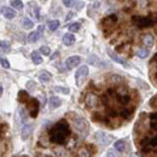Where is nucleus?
<instances>
[{
    "label": "nucleus",
    "mask_w": 157,
    "mask_h": 157,
    "mask_svg": "<svg viewBox=\"0 0 157 157\" xmlns=\"http://www.w3.org/2000/svg\"><path fill=\"white\" fill-rule=\"evenodd\" d=\"M72 17H73V15H72V13H68V15H67V20L72 19Z\"/></svg>",
    "instance_id": "45"
},
{
    "label": "nucleus",
    "mask_w": 157,
    "mask_h": 157,
    "mask_svg": "<svg viewBox=\"0 0 157 157\" xmlns=\"http://www.w3.org/2000/svg\"><path fill=\"white\" fill-rule=\"evenodd\" d=\"M155 43V37L151 36V34H145V36L143 37V45L147 46V47H152Z\"/></svg>",
    "instance_id": "16"
},
{
    "label": "nucleus",
    "mask_w": 157,
    "mask_h": 157,
    "mask_svg": "<svg viewBox=\"0 0 157 157\" xmlns=\"http://www.w3.org/2000/svg\"><path fill=\"white\" fill-rule=\"evenodd\" d=\"M155 99H156V97L151 98V106H152V107H153V106H156V101H155Z\"/></svg>",
    "instance_id": "42"
},
{
    "label": "nucleus",
    "mask_w": 157,
    "mask_h": 157,
    "mask_svg": "<svg viewBox=\"0 0 157 157\" xmlns=\"http://www.w3.org/2000/svg\"><path fill=\"white\" fill-rule=\"evenodd\" d=\"M41 54L49 56V55L51 54V49H50L49 46H42V47H41Z\"/></svg>",
    "instance_id": "32"
},
{
    "label": "nucleus",
    "mask_w": 157,
    "mask_h": 157,
    "mask_svg": "<svg viewBox=\"0 0 157 157\" xmlns=\"http://www.w3.org/2000/svg\"><path fill=\"white\" fill-rule=\"evenodd\" d=\"M41 103H45V94H41Z\"/></svg>",
    "instance_id": "43"
},
{
    "label": "nucleus",
    "mask_w": 157,
    "mask_h": 157,
    "mask_svg": "<svg viewBox=\"0 0 157 157\" xmlns=\"http://www.w3.org/2000/svg\"><path fill=\"white\" fill-rule=\"evenodd\" d=\"M0 64H2L4 68H7V69H8V68H11V64H9V62H8L7 59H4V58L0 59Z\"/></svg>",
    "instance_id": "34"
},
{
    "label": "nucleus",
    "mask_w": 157,
    "mask_h": 157,
    "mask_svg": "<svg viewBox=\"0 0 157 157\" xmlns=\"http://www.w3.org/2000/svg\"><path fill=\"white\" fill-rule=\"evenodd\" d=\"M39 36H41V34H39L38 32H32L28 36V42L29 43H34V42H37L38 41V38H39Z\"/></svg>",
    "instance_id": "24"
},
{
    "label": "nucleus",
    "mask_w": 157,
    "mask_h": 157,
    "mask_svg": "<svg viewBox=\"0 0 157 157\" xmlns=\"http://www.w3.org/2000/svg\"><path fill=\"white\" fill-rule=\"evenodd\" d=\"M94 139L96 141L101 143L102 145H107V144H110L113 140H114V136L110 134H106V132H102V131H98V132L94 134Z\"/></svg>",
    "instance_id": "3"
},
{
    "label": "nucleus",
    "mask_w": 157,
    "mask_h": 157,
    "mask_svg": "<svg viewBox=\"0 0 157 157\" xmlns=\"http://www.w3.org/2000/svg\"><path fill=\"white\" fill-rule=\"evenodd\" d=\"M89 63L92 65H96V67H101V65H103V67H106L107 63H105L102 62V60H98V58L96 55H90V58H89Z\"/></svg>",
    "instance_id": "14"
},
{
    "label": "nucleus",
    "mask_w": 157,
    "mask_h": 157,
    "mask_svg": "<svg viewBox=\"0 0 157 157\" xmlns=\"http://www.w3.org/2000/svg\"><path fill=\"white\" fill-rule=\"evenodd\" d=\"M80 63H81V58H80V56L73 55V56H69V58L65 60V67H67L68 69H71L73 67H77Z\"/></svg>",
    "instance_id": "7"
},
{
    "label": "nucleus",
    "mask_w": 157,
    "mask_h": 157,
    "mask_svg": "<svg viewBox=\"0 0 157 157\" xmlns=\"http://www.w3.org/2000/svg\"><path fill=\"white\" fill-rule=\"evenodd\" d=\"M26 107L29 110V114L32 118H36L39 111V105L36 98H28L26 99Z\"/></svg>",
    "instance_id": "4"
},
{
    "label": "nucleus",
    "mask_w": 157,
    "mask_h": 157,
    "mask_svg": "<svg viewBox=\"0 0 157 157\" xmlns=\"http://www.w3.org/2000/svg\"><path fill=\"white\" fill-rule=\"evenodd\" d=\"M72 117H73L72 124H73V127L76 128V131H78V132H85V130H86L85 120L82 119L81 117H77V115H75V114H72Z\"/></svg>",
    "instance_id": "6"
},
{
    "label": "nucleus",
    "mask_w": 157,
    "mask_h": 157,
    "mask_svg": "<svg viewBox=\"0 0 157 157\" xmlns=\"http://www.w3.org/2000/svg\"><path fill=\"white\" fill-rule=\"evenodd\" d=\"M106 156H107V157H119V152H118L115 148H111V149L107 151Z\"/></svg>",
    "instance_id": "31"
},
{
    "label": "nucleus",
    "mask_w": 157,
    "mask_h": 157,
    "mask_svg": "<svg viewBox=\"0 0 157 157\" xmlns=\"http://www.w3.org/2000/svg\"><path fill=\"white\" fill-rule=\"evenodd\" d=\"M76 4V9H81L82 7H84V3L80 2V3H75Z\"/></svg>",
    "instance_id": "40"
},
{
    "label": "nucleus",
    "mask_w": 157,
    "mask_h": 157,
    "mask_svg": "<svg viewBox=\"0 0 157 157\" xmlns=\"http://www.w3.org/2000/svg\"><path fill=\"white\" fill-rule=\"evenodd\" d=\"M26 88H28L29 90H34L37 88V85H36V82H33V81H29L28 84H26Z\"/></svg>",
    "instance_id": "36"
},
{
    "label": "nucleus",
    "mask_w": 157,
    "mask_h": 157,
    "mask_svg": "<svg viewBox=\"0 0 157 157\" xmlns=\"http://www.w3.org/2000/svg\"><path fill=\"white\" fill-rule=\"evenodd\" d=\"M98 7H99V2H94V3H93V7H92V11L89 9V15H90V13H93L94 11H97Z\"/></svg>",
    "instance_id": "37"
},
{
    "label": "nucleus",
    "mask_w": 157,
    "mask_h": 157,
    "mask_svg": "<svg viewBox=\"0 0 157 157\" xmlns=\"http://www.w3.org/2000/svg\"><path fill=\"white\" fill-rule=\"evenodd\" d=\"M75 3H76V0H63V4L65 7H73L75 5Z\"/></svg>",
    "instance_id": "35"
},
{
    "label": "nucleus",
    "mask_w": 157,
    "mask_h": 157,
    "mask_svg": "<svg viewBox=\"0 0 157 157\" xmlns=\"http://www.w3.org/2000/svg\"><path fill=\"white\" fill-rule=\"evenodd\" d=\"M60 105H62V99H60L59 97H56V96H52V97H50V99H49V106H50V109H56V107H59Z\"/></svg>",
    "instance_id": "12"
},
{
    "label": "nucleus",
    "mask_w": 157,
    "mask_h": 157,
    "mask_svg": "<svg viewBox=\"0 0 157 157\" xmlns=\"http://www.w3.org/2000/svg\"><path fill=\"white\" fill-rule=\"evenodd\" d=\"M21 26H23L24 29H32L33 26H34V24H33V21L30 20V19H28V17H24V19L21 20Z\"/></svg>",
    "instance_id": "20"
},
{
    "label": "nucleus",
    "mask_w": 157,
    "mask_h": 157,
    "mask_svg": "<svg viewBox=\"0 0 157 157\" xmlns=\"http://www.w3.org/2000/svg\"><path fill=\"white\" fill-rule=\"evenodd\" d=\"M58 54H59V52H55V54H52V55H51V59H55L56 56H58Z\"/></svg>",
    "instance_id": "44"
},
{
    "label": "nucleus",
    "mask_w": 157,
    "mask_h": 157,
    "mask_svg": "<svg viewBox=\"0 0 157 157\" xmlns=\"http://www.w3.org/2000/svg\"><path fill=\"white\" fill-rule=\"evenodd\" d=\"M122 81H123V77L119 76V75H113L110 77V82L114 85H118V84H122Z\"/></svg>",
    "instance_id": "27"
},
{
    "label": "nucleus",
    "mask_w": 157,
    "mask_h": 157,
    "mask_svg": "<svg viewBox=\"0 0 157 157\" xmlns=\"http://www.w3.org/2000/svg\"><path fill=\"white\" fill-rule=\"evenodd\" d=\"M77 157H92L90 147H81L77 152Z\"/></svg>",
    "instance_id": "15"
},
{
    "label": "nucleus",
    "mask_w": 157,
    "mask_h": 157,
    "mask_svg": "<svg viewBox=\"0 0 157 157\" xmlns=\"http://www.w3.org/2000/svg\"><path fill=\"white\" fill-rule=\"evenodd\" d=\"M63 43L65 46H71L75 43V36H73V33H67L63 36Z\"/></svg>",
    "instance_id": "13"
},
{
    "label": "nucleus",
    "mask_w": 157,
    "mask_h": 157,
    "mask_svg": "<svg viewBox=\"0 0 157 157\" xmlns=\"http://www.w3.org/2000/svg\"><path fill=\"white\" fill-rule=\"evenodd\" d=\"M114 148L118 152H124L126 149V141L124 140H118L114 143Z\"/></svg>",
    "instance_id": "22"
},
{
    "label": "nucleus",
    "mask_w": 157,
    "mask_h": 157,
    "mask_svg": "<svg viewBox=\"0 0 157 157\" xmlns=\"http://www.w3.org/2000/svg\"><path fill=\"white\" fill-rule=\"evenodd\" d=\"M28 98H29V96H28V92L26 90H20L19 92V101L20 102H26Z\"/></svg>",
    "instance_id": "30"
},
{
    "label": "nucleus",
    "mask_w": 157,
    "mask_h": 157,
    "mask_svg": "<svg viewBox=\"0 0 157 157\" xmlns=\"http://www.w3.org/2000/svg\"><path fill=\"white\" fill-rule=\"evenodd\" d=\"M11 4H12V7L15 8V9H17V11H23L24 9V4H23L21 0H13Z\"/></svg>",
    "instance_id": "29"
},
{
    "label": "nucleus",
    "mask_w": 157,
    "mask_h": 157,
    "mask_svg": "<svg viewBox=\"0 0 157 157\" xmlns=\"http://www.w3.org/2000/svg\"><path fill=\"white\" fill-rule=\"evenodd\" d=\"M132 21L138 28H148V26L153 24V20L149 16H134Z\"/></svg>",
    "instance_id": "2"
},
{
    "label": "nucleus",
    "mask_w": 157,
    "mask_h": 157,
    "mask_svg": "<svg viewBox=\"0 0 157 157\" xmlns=\"http://www.w3.org/2000/svg\"><path fill=\"white\" fill-rule=\"evenodd\" d=\"M47 26H49V29L50 30H56L60 26V23H59V20H52V21H49V24H47Z\"/></svg>",
    "instance_id": "26"
},
{
    "label": "nucleus",
    "mask_w": 157,
    "mask_h": 157,
    "mask_svg": "<svg viewBox=\"0 0 157 157\" xmlns=\"http://www.w3.org/2000/svg\"><path fill=\"white\" fill-rule=\"evenodd\" d=\"M67 28L69 30V33H76V32L80 30V24H78V23H72V24H69Z\"/></svg>",
    "instance_id": "28"
},
{
    "label": "nucleus",
    "mask_w": 157,
    "mask_h": 157,
    "mask_svg": "<svg viewBox=\"0 0 157 157\" xmlns=\"http://www.w3.org/2000/svg\"><path fill=\"white\" fill-rule=\"evenodd\" d=\"M118 94H119L120 97H123V96H127L128 93H127V90H126L124 88H119L118 89Z\"/></svg>",
    "instance_id": "38"
},
{
    "label": "nucleus",
    "mask_w": 157,
    "mask_h": 157,
    "mask_svg": "<svg viewBox=\"0 0 157 157\" xmlns=\"http://www.w3.org/2000/svg\"><path fill=\"white\" fill-rule=\"evenodd\" d=\"M136 55L139 56V58L144 59V58H147V56L149 55V50L145 49V47H140V49H139V50L136 51Z\"/></svg>",
    "instance_id": "23"
},
{
    "label": "nucleus",
    "mask_w": 157,
    "mask_h": 157,
    "mask_svg": "<svg viewBox=\"0 0 157 157\" xmlns=\"http://www.w3.org/2000/svg\"><path fill=\"white\" fill-rule=\"evenodd\" d=\"M38 80L41 82H49L51 80V73H49L47 71H42L38 73Z\"/></svg>",
    "instance_id": "17"
},
{
    "label": "nucleus",
    "mask_w": 157,
    "mask_h": 157,
    "mask_svg": "<svg viewBox=\"0 0 157 157\" xmlns=\"http://www.w3.org/2000/svg\"><path fill=\"white\" fill-rule=\"evenodd\" d=\"M43 30H45V26H43V25H39V28H38V30H37V32H38L39 34H41V33L43 32Z\"/></svg>",
    "instance_id": "41"
},
{
    "label": "nucleus",
    "mask_w": 157,
    "mask_h": 157,
    "mask_svg": "<svg viewBox=\"0 0 157 157\" xmlns=\"http://www.w3.org/2000/svg\"><path fill=\"white\" fill-rule=\"evenodd\" d=\"M2 15L5 17L7 20H13L16 17V12L9 7H3L2 8Z\"/></svg>",
    "instance_id": "10"
},
{
    "label": "nucleus",
    "mask_w": 157,
    "mask_h": 157,
    "mask_svg": "<svg viewBox=\"0 0 157 157\" xmlns=\"http://www.w3.org/2000/svg\"><path fill=\"white\" fill-rule=\"evenodd\" d=\"M88 73H89L88 65H81V67L76 71V75H75L76 85H81L82 82H84V80L86 78V76H88Z\"/></svg>",
    "instance_id": "5"
},
{
    "label": "nucleus",
    "mask_w": 157,
    "mask_h": 157,
    "mask_svg": "<svg viewBox=\"0 0 157 157\" xmlns=\"http://www.w3.org/2000/svg\"><path fill=\"white\" fill-rule=\"evenodd\" d=\"M107 54H109V56L114 60V62H117V63H119V64H122V65H127V62L123 59V58H120L118 54H115L114 51H111V50H107Z\"/></svg>",
    "instance_id": "11"
},
{
    "label": "nucleus",
    "mask_w": 157,
    "mask_h": 157,
    "mask_svg": "<svg viewBox=\"0 0 157 157\" xmlns=\"http://www.w3.org/2000/svg\"><path fill=\"white\" fill-rule=\"evenodd\" d=\"M30 58H32L34 64H41L43 62V59L41 58V54H39L38 51H33L32 54H30Z\"/></svg>",
    "instance_id": "19"
},
{
    "label": "nucleus",
    "mask_w": 157,
    "mask_h": 157,
    "mask_svg": "<svg viewBox=\"0 0 157 157\" xmlns=\"http://www.w3.org/2000/svg\"><path fill=\"white\" fill-rule=\"evenodd\" d=\"M9 50H11L9 42H7V41H2V42H0V52L5 54V52H9Z\"/></svg>",
    "instance_id": "21"
},
{
    "label": "nucleus",
    "mask_w": 157,
    "mask_h": 157,
    "mask_svg": "<svg viewBox=\"0 0 157 157\" xmlns=\"http://www.w3.org/2000/svg\"><path fill=\"white\" fill-rule=\"evenodd\" d=\"M55 92H58V93H63V94H68L69 93V89L67 88H63V86H55Z\"/></svg>",
    "instance_id": "33"
},
{
    "label": "nucleus",
    "mask_w": 157,
    "mask_h": 157,
    "mask_svg": "<svg viewBox=\"0 0 157 157\" xmlns=\"http://www.w3.org/2000/svg\"><path fill=\"white\" fill-rule=\"evenodd\" d=\"M117 21H118L117 16H114V15L107 16V17H105V19L102 20V26H103L105 29H107V28H113V26H115Z\"/></svg>",
    "instance_id": "9"
},
{
    "label": "nucleus",
    "mask_w": 157,
    "mask_h": 157,
    "mask_svg": "<svg viewBox=\"0 0 157 157\" xmlns=\"http://www.w3.org/2000/svg\"><path fill=\"white\" fill-rule=\"evenodd\" d=\"M2 94H3V86L0 85V97H2Z\"/></svg>",
    "instance_id": "46"
},
{
    "label": "nucleus",
    "mask_w": 157,
    "mask_h": 157,
    "mask_svg": "<svg viewBox=\"0 0 157 157\" xmlns=\"http://www.w3.org/2000/svg\"><path fill=\"white\" fill-rule=\"evenodd\" d=\"M130 157H139V156H136L135 153H131V155H130Z\"/></svg>",
    "instance_id": "47"
},
{
    "label": "nucleus",
    "mask_w": 157,
    "mask_h": 157,
    "mask_svg": "<svg viewBox=\"0 0 157 157\" xmlns=\"http://www.w3.org/2000/svg\"><path fill=\"white\" fill-rule=\"evenodd\" d=\"M32 131H33V126H24V128H23V132H21V138H23V140H26L29 136H30V134H32Z\"/></svg>",
    "instance_id": "18"
},
{
    "label": "nucleus",
    "mask_w": 157,
    "mask_h": 157,
    "mask_svg": "<svg viewBox=\"0 0 157 157\" xmlns=\"http://www.w3.org/2000/svg\"><path fill=\"white\" fill-rule=\"evenodd\" d=\"M85 103H86V106L90 107V109H93L96 107L98 105V97L96 96L94 93H89V94H86V97H85Z\"/></svg>",
    "instance_id": "8"
},
{
    "label": "nucleus",
    "mask_w": 157,
    "mask_h": 157,
    "mask_svg": "<svg viewBox=\"0 0 157 157\" xmlns=\"http://www.w3.org/2000/svg\"><path fill=\"white\" fill-rule=\"evenodd\" d=\"M75 144H76V140H75V139H71V140H68L67 147H68V148H72L73 145H75Z\"/></svg>",
    "instance_id": "39"
},
{
    "label": "nucleus",
    "mask_w": 157,
    "mask_h": 157,
    "mask_svg": "<svg viewBox=\"0 0 157 157\" xmlns=\"http://www.w3.org/2000/svg\"><path fill=\"white\" fill-rule=\"evenodd\" d=\"M69 124L67 122H59L56 123L54 127L50 130L49 132V136H50V141L51 143H55V144H63L65 141V139L69 136Z\"/></svg>",
    "instance_id": "1"
},
{
    "label": "nucleus",
    "mask_w": 157,
    "mask_h": 157,
    "mask_svg": "<svg viewBox=\"0 0 157 157\" xmlns=\"http://www.w3.org/2000/svg\"><path fill=\"white\" fill-rule=\"evenodd\" d=\"M17 113H19V117H20V122L21 123H26V120H28V114L25 113V110L24 109H19L17 110Z\"/></svg>",
    "instance_id": "25"
}]
</instances>
